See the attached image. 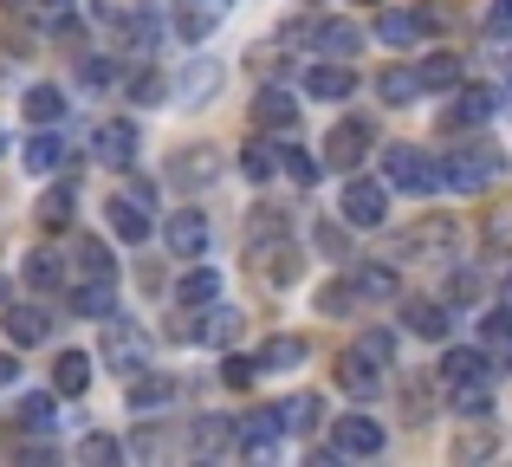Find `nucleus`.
<instances>
[{
    "label": "nucleus",
    "mask_w": 512,
    "mask_h": 467,
    "mask_svg": "<svg viewBox=\"0 0 512 467\" xmlns=\"http://www.w3.org/2000/svg\"><path fill=\"white\" fill-rule=\"evenodd\" d=\"M221 13H227V0H188V7L175 13V33H182L188 46H201V39L214 33V20H221Z\"/></svg>",
    "instance_id": "nucleus-24"
},
{
    "label": "nucleus",
    "mask_w": 512,
    "mask_h": 467,
    "mask_svg": "<svg viewBox=\"0 0 512 467\" xmlns=\"http://www.w3.org/2000/svg\"><path fill=\"white\" fill-rule=\"evenodd\" d=\"M331 455H357V461L383 455V422H370V416H344V422H338V435H331Z\"/></svg>",
    "instance_id": "nucleus-12"
},
{
    "label": "nucleus",
    "mask_w": 512,
    "mask_h": 467,
    "mask_svg": "<svg viewBox=\"0 0 512 467\" xmlns=\"http://www.w3.org/2000/svg\"><path fill=\"white\" fill-rule=\"evenodd\" d=\"M0 156H7V137H0Z\"/></svg>",
    "instance_id": "nucleus-60"
},
{
    "label": "nucleus",
    "mask_w": 512,
    "mask_h": 467,
    "mask_svg": "<svg viewBox=\"0 0 512 467\" xmlns=\"http://www.w3.org/2000/svg\"><path fill=\"white\" fill-rule=\"evenodd\" d=\"M240 169H247V182H273L279 176V150L273 143H247V150H240Z\"/></svg>",
    "instance_id": "nucleus-43"
},
{
    "label": "nucleus",
    "mask_w": 512,
    "mask_h": 467,
    "mask_svg": "<svg viewBox=\"0 0 512 467\" xmlns=\"http://www.w3.org/2000/svg\"><path fill=\"white\" fill-rule=\"evenodd\" d=\"M253 253H260L266 286H292V279H299V253L286 247V234H279V240H266V247H253Z\"/></svg>",
    "instance_id": "nucleus-27"
},
{
    "label": "nucleus",
    "mask_w": 512,
    "mask_h": 467,
    "mask_svg": "<svg viewBox=\"0 0 512 467\" xmlns=\"http://www.w3.org/2000/svg\"><path fill=\"white\" fill-rule=\"evenodd\" d=\"M130 448L117 442V435H85V442H78V461H124Z\"/></svg>",
    "instance_id": "nucleus-47"
},
{
    "label": "nucleus",
    "mask_w": 512,
    "mask_h": 467,
    "mask_svg": "<svg viewBox=\"0 0 512 467\" xmlns=\"http://www.w3.org/2000/svg\"><path fill=\"white\" fill-rule=\"evenodd\" d=\"M357 91V65H338V59H325V65H312L305 72V98H325V104H338Z\"/></svg>",
    "instance_id": "nucleus-15"
},
{
    "label": "nucleus",
    "mask_w": 512,
    "mask_h": 467,
    "mask_svg": "<svg viewBox=\"0 0 512 467\" xmlns=\"http://www.w3.org/2000/svg\"><path fill=\"white\" fill-rule=\"evenodd\" d=\"M428 26H435V13H376V39H383V46H422L428 39Z\"/></svg>",
    "instance_id": "nucleus-16"
},
{
    "label": "nucleus",
    "mask_w": 512,
    "mask_h": 467,
    "mask_svg": "<svg viewBox=\"0 0 512 467\" xmlns=\"http://www.w3.org/2000/svg\"><path fill=\"white\" fill-rule=\"evenodd\" d=\"M474 292H480L474 273H448V305H474Z\"/></svg>",
    "instance_id": "nucleus-55"
},
{
    "label": "nucleus",
    "mask_w": 512,
    "mask_h": 467,
    "mask_svg": "<svg viewBox=\"0 0 512 467\" xmlns=\"http://www.w3.org/2000/svg\"><path fill=\"white\" fill-rule=\"evenodd\" d=\"M376 98H383V104H409V98H422V72H402V65L376 72Z\"/></svg>",
    "instance_id": "nucleus-34"
},
{
    "label": "nucleus",
    "mask_w": 512,
    "mask_h": 467,
    "mask_svg": "<svg viewBox=\"0 0 512 467\" xmlns=\"http://www.w3.org/2000/svg\"><path fill=\"white\" fill-rule=\"evenodd\" d=\"M350 292L357 299H370V305H389L402 292V273H396V260H350Z\"/></svg>",
    "instance_id": "nucleus-8"
},
{
    "label": "nucleus",
    "mask_w": 512,
    "mask_h": 467,
    "mask_svg": "<svg viewBox=\"0 0 512 467\" xmlns=\"http://www.w3.org/2000/svg\"><path fill=\"white\" fill-rule=\"evenodd\" d=\"M480 377H487V357H480V351H467V344L441 351V383H448V390H454V383H480Z\"/></svg>",
    "instance_id": "nucleus-31"
},
{
    "label": "nucleus",
    "mask_w": 512,
    "mask_h": 467,
    "mask_svg": "<svg viewBox=\"0 0 512 467\" xmlns=\"http://www.w3.org/2000/svg\"><path fill=\"white\" fill-rule=\"evenodd\" d=\"M0 331H7L13 351H33V344L52 338V312H39V305H7V312H0Z\"/></svg>",
    "instance_id": "nucleus-11"
},
{
    "label": "nucleus",
    "mask_w": 512,
    "mask_h": 467,
    "mask_svg": "<svg viewBox=\"0 0 512 467\" xmlns=\"http://www.w3.org/2000/svg\"><path fill=\"white\" fill-rule=\"evenodd\" d=\"M344 305H357V292H350V279H331L325 292H318V312H331V318H344Z\"/></svg>",
    "instance_id": "nucleus-50"
},
{
    "label": "nucleus",
    "mask_w": 512,
    "mask_h": 467,
    "mask_svg": "<svg viewBox=\"0 0 512 467\" xmlns=\"http://www.w3.org/2000/svg\"><path fill=\"white\" fill-rule=\"evenodd\" d=\"M279 442H286V422H279V409H253V416H240L234 448H240L247 461H273Z\"/></svg>",
    "instance_id": "nucleus-6"
},
{
    "label": "nucleus",
    "mask_w": 512,
    "mask_h": 467,
    "mask_svg": "<svg viewBox=\"0 0 512 467\" xmlns=\"http://www.w3.org/2000/svg\"><path fill=\"white\" fill-rule=\"evenodd\" d=\"M279 176H292L299 189H312V182L325 176V163H318L312 150H299V143H279Z\"/></svg>",
    "instance_id": "nucleus-33"
},
{
    "label": "nucleus",
    "mask_w": 512,
    "mask_h": 467,
    "mask_svg": "<svg viewBox=\"0 0 512 467\" xmlns=\"http://www.w3.org/2000/svg\"><path fill=\"white\" fill-rule=\"evenodd\" d=\"M221 176V163H214V150H182L169 163V182L175 189H208V182Z\"/></svg>",
    "instance_id": "nucleus-23"
},
{
    "label": "nucleus",
    "mask_w": 512,
    "mask_h": 467,
    "mask_svg": "<svg viewBox=\"0 0 512 467\" xmlns=\"http://www.w3.org/2000/svg\"><path fill=\"white\" fill-rule=\"evenodd\" d=\"M175 403V377H156V370H137L130 377V416H156V409Z\"/></svg>",
    "instance_id": "nucleus-20"
},
{
    "label": "nucleus",
    "mask_w": 512,
    "mask_h": 467,
    "mask_svg": "<svg viewBox=\"0 0 512 467\" xmlns=\"http://www.w3.org/2000/svg\"><path fill=\"white\" fill-rule=\"evenodd\" d=\"M163 240H169L175 260H201V253H208V215H201V208H175Z\"/></svg>",
    "instance_id": "nucleus-9"
},
{
    "label": "nucleus",
    "mask_w": 512,
    "mask_h": 467,
    "mask_svg": "<svg viewBox=\"0 0 512 467\" xmlns=\"http://www.w3.org/2000/svg\"><path fill=\"white\" fill-rule=\"evenodd\" d=\"M338 390H344V396H376V370L363 364L357 351H350L344 364H338Z\"/></svg>",
    "instance_id": "nucleus-40"
},
{
    "label": "nucleus",
    "mask_w": 512,
    "mask_h": 467,
    "mask_svg": "<svg viewBox=\"0 0 512 467\" xmlns=\"http://www.w3.org/2000/svg\"><path fill=\"white\" fill-rule=\"evenodd\" d=\"M143 7H150V0H91V20H104V26H130Z\"/></svg>",
    "instance_id": "nucleus-46"
},
{
    "label": "nucleus",
    "mask_w": 512,
    "mask_h": 467,
    "mask_svg": "<svg viewBox=\"0 0 512 467\" xmlns=\"http://www.w3.org/2000/svg\"><path fill=\"white\" fill-rule=\"evenodd\" d=\"M383 182L402 195H435L441 189V163H428L415 143H389L383 150Z\"/></svg>",
    "instance_id": "nucleus-2"
},
{
    "label": "nucleus",
    "mask_w": 512,
    "mask_h": 467,
    "mask_svg": "<svg viewBox=\"0 0 512 467\" xmlns=\"http://www.w3.org/2000/svg\"><path fill=\"white\" fill-rule=\"evenodd\" d=\"M312 46L325 52V59H350V52L363 46V33H357L350 20H318V26H312Z\"/></svg>",
    "instance_id": "nucleus-26"
},
{
    "label": "nucleus",
    "mask_w": 512,
    "mask_h": 467,
    "mask_svg": "<svg viewBox=\"0 0 512 467\" xmlns=\"http://www.w3.org/2000/svg\"><path fill=\"white\" fill-rule=\"evenodd\" d=\"M65 305H72L78 318H98L104 325V318H117V279H85V286H72Z\"/></svg>",
    "instance_id": "nucleus-21"
},
{
    "label": "nucleus",
    "mask_w": 512,
    "mask_h": 467,
    "mask_svg": "<svg viewBox=\"0 0 512 467\" xmlns=\"http://www.w3.org/2000/svg\"><path fill=\"white\" fill-rule=\"evenodd\" d=\"M305 351H312V344H305L299 331H279V338H266V344H260V357H253V364H260V370H299V364H305Z\"/></svg>",
    "instance_id": "nucleus-25"
},
{
    "label": "nucleus",
    "mask_w": 512,
    "mask_h": 467,
    "mask_svg": "<svg viewBox=\"0 0 512 467\" xmlns=\"http://www.w3.org/2000/svg\"><path fill=\"white\" fill-rule=\"evenodd\" d=\"M104 221H111V234L124 240V247H143V240H150V208H143L137 195H111V202H104Z\"/></svg>",
    "instance_id": "nucleus-13"
},
{
    "label": "nucleus",
    "mask_w": 512,
    "mask_h": 467,
    "mask_svg": "<svg viewBox=\"0 0 512 467\" xmlns=\"http://www.w3.org/2000/svg\"><path fill=\"white\" fill-rule=\"evenodd\" d=\"M487 33L493 39H512V0H493V7H487Z\"/></svg>",
    "instance_id": "nucleus-56"
},
{
    "label": "nucleus",
    "mask_w": 512,
    "mask_h": 467,
    "mask_svg": "<svg viewBox=\"0 0 512 467\" xmlns=\"http://www.w3.org/2000/svg\"><path fill=\"white\" fill-rule=\"evenodd\" d=\"M130 455H143V461H156V455H169V435L163 429H143L137 442H130Z\"/></svg>",
    "instance_id": "nucleus-54"
},
{
    "label": "nucleus",
    "mask_w": 512,
    "mask_h": 467,
    "mask_svg": "<svg viewBox=\"0 0 512 467\" xmlns=\"http://www.w3.org/2000/svg\"><path fill=\"white\" fill-rule=\"evenodd\" d=\"M493 111H500V91H487V85H467L461 98H454V111H441V130H474V124H487Z\"/></svg>",
    "instance_id": "nucleus-14"
},
{
    "label": "nucleus",
    "mask_w": 512,
    "mask_h": 467,
    "mask_svg": "<svg viewBox=\"0 0 512 467\" xmlns=\"http://www.w3.org/2000/svg\"><path fill=\"white\" fill-rule=\"evenodd\" d=\"M163 72H137V78H130V98H137V104H156V98H163Z\"/></svg>",
    "instance_id": "nucleus-53"
},
{
    "label": "nucleus",
    "mask_w": 512,
    "mask_h": 467,
    "mask_svg": "<svg viewBox=\"0 0 512 467\" xmlns=\"http://www.w3.org/2000/svg\"><path fill=\"white\" fill-rule=\"evenodd\" d=\"M214 91H221V65H214V59H188L182 78H175V98H182V104H208Z\"/></svg>",
    "instance_id": "nucleus-22"
},
{
    "label": "nucleus",
    "mask_w": 512,
    "mask_h": 467,
    "mask_svg": "<svg viewBox=\"0 0 512 467\" xmlns=\"http://www.w3.org/2000/svg\"><path fill=\"white\" fill-rule=\"evenodd\" d=\"M253 377H260V364H253V357H227V364H221V383H227V390H247Z\"/></svg>",
    "instance_id": "nucleus-51"
},
{
    "label": "nucleus",
    "mask_w": 512,
    "mask_h": 467,
    "mask_svg": "<svg viewBox=\"0 0 512 467\" xmlns=\"http://www.w3.org/2000/svg\"><path fill=\"white\" fill-rule=\"evenodd\" d=\"M357 357H363V364H389V357H396V338H389V331H363Z\"/></svg>",
    "instance_id": "nucleus-48"
},
{
    "label": "nucleus",
    "mask_w": 512,
    "mask_h": 467,
    "mask_svg": "<svg viewBox=\"0 0 512 467\" xmlns=\"http://www.w3.org/2000/svg\"><path fill=\"white\" fill-rule=\"evenodd\" d=\"M506 364H512V357H506Z\"/></svg>",
    "instance_id": "nucleus-61"
},
{
    "label": "nucleus",
    "mask_w": 512,
    "mask_h": 467,
    "mask_svg": "<svg viewBox=\"0 0 512 467\" xmlns=\"http://www.w3.org/2000/svg\"><path fill=\"white\" fill-rule=\"evenodd\" d=\"M20 111H26V124H33V130H52V124L65 117V91H59V85H33Z\"/></svg>",
    "instance_id": "nucleus-28"
},
{
    "label": "nucleus",
    "mask_w": 512,
    "mask_h": 467,
    "mask_svg": "<svg viewBox=\"0 0 512 467\" xmlns=\"http://www.w3.org/2000/svg\"><path fill=\"white\" fill-rule=\"evenodd\" d=\"M20 429L26 435H52L59 429V403H52V396H20Z\"/></svg>",
    "instance_id": "nucleus-38"
},
{
    "label": "nucleus",
    "mask_w": 512,
    "mask_h": 467,
    "mask_svg": "<svg viewBox=\"0 0 512 467\" xmlns=\"http://www.w3.org/2000/svg\"><path fill=\"white\" fill-rule=\"evenodd\" d=\"M500 72H506V85H512V46L500 52Z\"/></svg>",
    "instance_id": "nucleus-59"
},
{
    "label": "nucleus",
    "mask_w": 512,
    "mask_h": 467,
    "mask_svg": "<svg viewBox=\"0 0 512 467\" xmlns=\"http://www.w3.org/2000/svg\"><path fill=\"white\" fill-rule=\"evenodd\" d=\"M500 305H506V312H512V273L500 279Z\"/></svg>",
    "instance_id": "nucleus-58"
},
{
    "label": "nucleus",
    "mask_w": 512,
    "mask_h": 467,
    "mask_svg": "<svg viewBox=\"0 0 512 467\" xmlns=\"http://www.w3.org/2000/svg\"><path fill=\"white\" fill-rule=\"evenodd\" d=\"M363 156H370V124H363V117H344V124H331V137H325V163H338L344 176H350Z\"/></svg>",
    "instance_id": "nucleus-10"
},
{
    "label": "nucleus",
    "mask_w": 512,
    "mask_h": 467,
    "mask_svg": "<svg viewBox=\"0 0 512 467\" xmlns=\"http://www.w3.org/2000/svg\"><path fill=\"white\" fill-rule=\"evenodd\" d=\"M20 273H26V286H33V292H59V286H65V260H59L52 247H33Z\"/></svg>",
    "instance_id": "nucleus-29"
},
{
    "label": "nucleus",
    "mask_w": 512,
    "mask_h": 467,
    "mask_svg": "<svg viewBox=\"0 0 512 467\" xmlns=\"http://www.w3.org/2000/svg\"><path fill=\"white\" fill-rule=\"evenodd\" d=\"M454 416H467V422H487L493 416V396H487V377H480V383H454Z\"/></svg>",
    "instance_id": "nucleus-36"
},
{
    "label": "nucleus",
    "mask_w": 512,
    "mask_h": 467,
    "mask_svg": "<svg viewBox=\"0 0 512 467\" xmlns=\"http://www.w3.org/2000/svg\"><path fill=\"white\" fill-rule=\"evenodd\" d=\"M20 383V364H13V351H0V390H13Z\"/></svg>",
    "instance_id": "nucleus-57"
},
{
    "label": "nucleus",
    "mask_w": 512,
    "mask_h": 467,
    "mask_svg": "<svg viewBox=\"0 0 512 467\" xmlns=\"http://www.w3.org/2000/svg\"><path fill=\"white\" fill-rule=\"evenodd\" d=\"M234 331H240V312L214 299V305H208V318H201V344H227Z\"/></svg>",
    "instance_id": "nucleus-42"
},
{
    "label": "nucleus",
    "mask_w": 512,
    "mask_h": 467,
    "mask_svg": "<svg viewBox=\"0 0 512 467\" xmlns=\"http://www.w3.org/2000/svg\"><path fill=\"white\" fill-rule=\"evenodd\" d=\"M312 247L325 253V260H350V234H344V221H318V228H312Z\"/></svg>",
    "instance_id": "nucleus-45"
},
{
    "label": "nucleus",
    "mask_w": 512,
    "mask_h": 467,
    "mask_svg": "<svg viewBox=\"0 0 512 467\" xmlns=\"http://www.w3.org/2000/svg\"><path fill=\"white\" fill-rule=\"evenodd\" d=\"M111 78H117L111 59H78V85H85V91H104Z\"/></svg>",
    "instance_id": "nucleus-49"
},
{
    "label": "nucleus",
    "mask_w": 512,
    "mask_h": 467,
    "mask_svg": "<svg viewBox=\"0 0 512 467\" xmlns=\"http://www.w3.org/2000/svg\"><path fill=\"white\" fill-rule=\"evenodd\" d=\"M150 331L143 325H130V318H104V344H98V357L117 370V377H137V370H150Z\"/></svg>",
    "instance_id": "nucleus-1"
},
{
    "label": "nucleus",
    "mask_w": 512,
    "mask_h": 467,
    "mask_svg": "<svg viewBox=\"0 0 512 467\" xmlns=\"http://www.w3.org/2000/svg\"><path fill=\"white\" fill-rule=\"evenodd\" d=\"M506 169V156L500 150H467V156H448L441 163V189H454V195H474V189H487L493 176Z\"/></svg>",
    "instance_id": "nucleus-5"
},
{
    "label": "nucleus",
    "mask_w": 512,
    "mask_h": 467,
    "mask_svg": "<svg viewBox=\"0 0 512 467\" xmlns=\"http://www.w3.org/2000/svg\"><path fill=\"white\" fill-rule=\"evenodd\" d=\"M448 85H461V59H454V52H428L422 59V91H448Z\"/></svg>",
    "instance_id": "nucleus-39"
},
{
    "label": "nucleus",
    "mask_w": 512,
    "mask_h": 467,
    "mask_svg": "<svg viewBox=\"0 0 512 467\" xmlns=\"http://www.w3.org/2000/svg\"><path fill=\"white\" fill-rule=\"evenodd\" d=\"M78 273L85 279H117V260L104 240H78Z\"/></svg>",
    "instance_id": "nucleus-41"
},
{
    "label": "nucleus",
    "mask_w": 512,
    "mask_h": 467,
    "mask_svg": "<svg viewBox=\"0 0 512 467\" xmlns=\"http://www.w3.org/2000/svg\"><path fill=\"white\" fill-rule=\"evenodd\" d=\"M20 163H26V176H59L65 169V137L59 130H33L26 150H20Z\"/></svg>",
    "instance_id": "nucleus-18"
},
{
    "label": "nucleus",
    "mask_w": 512,
    "mask_h": 467,
    "mask_svg": "<svg viewBox=\"0 0 512 467\" xmlns=\"http://www.w3.org/2000/svg\"><path fill=\"white\" fill-rule=\"evenodd\" d=\"M279 422H286V435H312L318 429V396H292V403H279Z\"/></svg>",
    "instance_id": "nucleus-44"
},
{
    "label": "nucleus",
    "mask_w": 512,
    "mask_h": 467,
    "mask_svg": "<svg viewBox=\"0 0 512 467\" xmlns=\"http://www.w3.org/2000/svg\"><path fill=\"white\" fill-rule=\"evenodd\" d=\"M480 331H487V344L512 351V312H506V305H500V312H487V325H480Z\"/></svg>",
    "instance_id": "nucleus-52"
},
{
    "label": "nucleus",
    "mask_w": 512,
    "mask_h": 467,
    "mask_svg": "<svg viewBox=\"0 0 512 467\" xmlns=\"http://www.w3.org/2000/svg\"><path fill=\"white\" fill-rule=\"evenodd\" d=\"M454 240H461V228H454L448 215H428V221H415V228L396 240L389 260L396 266H409V260H454Z\"/></svg>",
    "instance_id": "nucleus-3"
},
{
    "label": "nucleus",
    "mask_w": 512,
    "mask_h": 467,
    "mask_svg": "<svg viewBox=\"0 0 512 467\" xmlns=\"http://www.w3.org/2000/svg\"><path fill=\"white\" fill-rule=\"evenodd\" d=\"M253 124L260 130H299V98L279 85H266L260 98H253Z\"/></svg>",
    "instance_id": "nucleus-19"
},
{
    "label": "nucleus",
    "mask_w": 512,
    "mask_h": 467,
    "mask_svg": "<svg viewBox=\"0 0 512 467\" xmlns=\"http://www.w3.org/2000/svg\"><path fill=\"white\" fill-rule=\"evenodd\" d=\"M409 331H415V338H448V331H454V318H448V305H435V299H415L409 305Z\"/></svg>",
    "instance_id": "nucleus-32"
},
{
    "label": "nucleus",
    "mask_w": 512,
    "mask_h": 467,
    "mask_svg": "<svg viewBox=\"0 0 512 467\" xmlns=\"http://www.w3.org/2000/svg\"><path fill=\"white\" fill-rule=\"evenodd\" d=\"M72 215H78L72 182H59V189H46V195H39V221H46V228H72Z\"/></svg>",
    "instance_id": "nucleus-35"
},
{
    "label": "nucleus",
    "mask_w": 512,
    "mask_h": 467,
    "mask_svg": "<svg viewBox=\"0 0 512 467\" xmlns=\"http://www.w3.org/2000/svg\"><path fill=\"white\" fill-rule=\"evenodd\" d=\"M52 390H59V396H85L91 390V357L85 351H59V364H52Z\"/></svg>",
    "instance_id": "nucleus-30"
},
{
    "label": "nucleus",
    "mask_w": 512,
    "mask_h": 467,
    "mask_svg": "<svg viewBox=\"0 0 512 467\" xmlns=\"http://www.w3.org/2000/svg\"><path fill=\"white\" fill-rule=\"evenodd\" d=\"M338 215H344V228H383V221H389V182H363V176H350V182H344Z\"/></svg>",
    "instance_id": "nucleus-4"
},
{
    "label": "nucleus",
    "mask_w": 512,
    "mask_h": 467,
    "mask_svg": "<svg viewBox=\"0 0 512 467\" xmlns=\"http://www.w3.org/2000/svg\"><path fill=\"white\" fill-rule=\"evenodd\" d=\"M91 156H98L104 169H130V163H137V124H130V117L98 124V130H91Z\"/></svg>",
    "instance_id": "nucleus-7"
},
{
    "label": "nucleus",
    "mask_w": 512,
    "mask_h": 467,
    "mask_svg": "<svg viewBox=\"0 0 512 467\" xmlns=\"http://www.w3.org/2000/svg\"><path fill=\"white\" fill-rule=\"evenodd\" d=\"M188 448H195V455H221V448H234V429H227L221 416H201L195 429H188Z\"/></svg>",
    "instance_id": "nucleus-37"
},
{
    "label": "nucleus",
    "mask_w": 512,
    "mask_h": 467,
    "mask_svg": "<svg viewBox=\"0 0 512 467\" xmlns=\"http://www.w3.org/2000/svg\"><path fill=\"white\" fill-rule=\"evenodd\" d=\"M214 299H221V273H214V266H188V273L175 279V305H182V312H208Z\"/></svg>",
    "instance_id": "nucleus-17"
}]
</instances>
